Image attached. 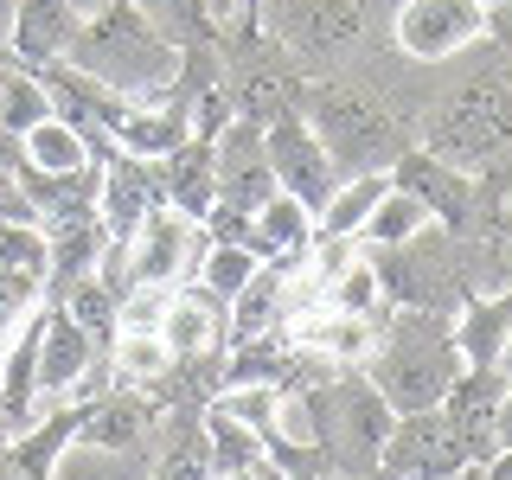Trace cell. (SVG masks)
I'll use <instances>...</instances> for the list:
<instances>
[{
	"label": "cell",
	"instance_id": "obj_1",
	"mask_svg": "<svg viewBox=\"0 0 512 480\" xmlns=\"http://www.w3.org/2000/svg\"><path fill=\"white\" fill-rule=\"evenodd\" d=\"M301 122L314 128L320 154L333 160L340 180H352V173H391V160L416 148V116L391 109L359 77H308Z\"/></svg>",
	"mask_w": 512,
	"mask_h": 480
},
{
	"label": "cell",
	"instance_id": "obj_2",
	"mask_svg": "<svg viewBox=\"0 0 512 480\" xmlns=\"http://www.w3.org/2000/svg\"><path fill=\"white\" fill-rule=\"evenodd\" d=\"M461 346H455V314H423V308H391L378 327V346L365 359V378L397 416L410 410H442L448 384L461 378Z\"/></svg>",
	"mask_w": 512,
	"mask_h": 480
},
{
	"label": "cell",
	"instance_id": "obj_3",
	"mask_svg": "<svg viewBox=\"0 0 512 480\" xmlns=\"http://www.w3.org/2000/svg\"><path fill=\"white\" fill-rule=\"evenodd\" d=\"M64 64H77L84 77H96V84H109L122 96H135V103H154V96L180 77V52L141 20L135 0H116V7L90 13V20L77 26Z\"/></svg>",
	"mask_w": 512,
	"mask_h": 480
},
{
	"label": "cell",
	"instance_id": "obj_4",
	"mask_svg": "<svg viewBox=\"0 0 512 480\" xmlns=\"http://www.w3.org/2000/svg\"><path fill=\"white\" fill-rule=\"evenodd\" d=\"M416 148L448 160V167H487V160L512 154V71L506 64H480L442 103H429L416 116Z\"/></svg>",
	"mask_w": 512,
	"mask_h": 480
},
{
	"label": "cell",
	"instance_id": "obj_5",
	"mask_svg": "<svg viewBox=\"0 0 512 480\" xmlns=\"http://www.w3.org/2000/svg\"><path fill=\"white\" fill-rule=\"evenodd\" d=\"M218 90L237 122L263 128L276 116H301L308 64H295L256 20H231V26H218Z\"/></svg>",
	"mask_w": 512,
	"mask_h": 480
},
{
	"label": "cell",
	"instance_id": "obj_6",
	"mask_svg": "<svg viewBox=\"0 0 512 480\" xmlns=\"http://www.w3.org/2000/svg\"><path fill=\"white\" fill-rule=\"evenodd\" d=\"M384 13V0H263L256 26L282 45L295 64H308V77L340 71L346 58L365 52L372 20Z\"/></svg>",
	"mask_w": 512,
	"mask_h": 480
},
{
	"label": "cell",
	"instance_id": "obj_7",
	"mask_svg": "<svg viewBox=\"0 0 512 480\" xmlns=\"http://www.w3.org/2000/svg\"><path fill=\"white\" fill-rule=\"evenodd\" d=\"M397 410L378 397V384L365 372H333L314 384V448L327 455L333 474L365 480L378 474V448L391 436Z\"/></svg>",
	"mask_w": 512,
	"mask_h": 480
},
{
	"label": "cell",
	"instance_id": "obj_8",
	"mask_svg": "<svg viewBox=\"0 0 512 480\" xmlns=\"http://www.w3.org/2000/svg\"><path fill=\"white\" fill-rule=\"evenodd\" d=\"M378 288L391 308H423V314H461L468 301V269H461V244L442 231L436 218L423 231H410L404 244H378L372 250Z\"/></svg>",
	"mask_w": 512,
	"mask_h": 480
},
{
	"label": "cell",
	"instance_id": "obj_9",
	"mask_svg": "<svg viewBox=\"0 0 512 480\" xmlns=\"http://www.w3.org/2000/svg\"><path fill=\"white\" fill-rule=\"evenodd\" d=\"M199 250H205L199 224H192L186 212H173V205H154V212L128 231V244H122L116 288H135V282L180 288L192 276V263H199Z\"/></svg>",
	"mask_w": 512,
	"mask_h": 480
},
{
	"label": "cell",
	"instance_id": "obj_10",
	"mask_svg": "<svg viewBox=\"0 0 512 480\" xmlns=\"http://www.w3.org/2000/svg\"><path fill=\"white\" fill-rule=\"evenodd\" d=\"M487 32L480 0H391V45L410 64H448Z\"/></svg>",
	"mask_w": 512,
	"mask_h": 480
},
{
	"label": "cell",
	"instance_id": "obj_11",
	"mask_svg": "<svg viewBox=\"0 0 512 480\" xmlns=\"http://www.w3.org/2000/svg\"><path fill=\"white\" fill-rule=\"evenodd\" d=\"M461 461H468V448H461L455 423H448L442 410L397 416L384 448H378V474L384 480H442V474H455Z\"/></svg>",
	"mask_w": 512,
	"mask_h": 480
},
{
	"label": "cell",
	"instance_id": "obj_12",
	"mask_svg": "<svg viewBox=\"0 0 512 480\" xmlns=\"http://www.w3.org/2000/svg\"><path fill=\"white\" fill-rule=\"evenodd\" d=\"M263 148H269V173H276V192L301 199L308 212H320V205L333 199L340 173H333V160L320 154L314 128L301 122V116H276V122H263Z\"/></svg>",
	"mask_w": 512,
	"mask_h": 480
},
{
	"label": "cell",
	"instance_id": "obj_13",
	"mask_svg": "<svg viewBox=\"0 0 512 480\" xmlns=\"http://www.w3.org/2000/svg\"><path fill=\"white\" fill-rule=\"evenodd\" d=\"M212 180H218V199L237 205V212H263L276 199V173H269V148H263V128L256 122H224L218 141H212Z\"/></svg>",
	"mask_w": 512,
	"mask_h": 480
},
{
	"label": "cell",
	"instance_id": "obj_14",
	"mask_svg": "<svg viewBox=\"0 0 512 480\" xmlns=\"http://www.w3.org/2000/svg\"><path fill=\"white\" fill-rule=\"evenodd\" d=\"M84 410L77 397H64V404H45L20 436L0 442V480H52L58 461L77 448V429H84Z\"/></svg>",
	"mask_w": 512,
	"mask_h": 480
},
{
	"label": "cell",
	"instance_id": "obj_15",
	"mask_svg": "<svg viewBox=\"0 0 512 480\" xmlns=\"http://www.w3.org/2000/svg\"><path fill=\"white\" fill-rule=\"evenodd\" d=\"M500 397H506V365H461V378L448 384L442 416L455 423L468 461H487L500 448Z\"/></svg>",
	"mask_w": 512,
	"mask_h": 480
},
{
	"label": "cell",
	"instance_id": "obj_16",
	"mask_svg": "<svg viewBox=\"0 0 512 480\" xmlns=\"http://www.w3.org/2000/svg\"><path fill=\"white\" fill-rule=\"evenodd\" d=\"M160 436V410L128 384H109L103 397L84 410V429H77V448H103V455H148Z\"/></svg>",
	"mask_w": 512,
	"mask_h": 480
},
{
	"label": "cell",
	"instance_id": "obj_17",
	"mask_svg": "<svg viewBox=\"0 0 512 480\" xmlns=\"http://www.w3.org/2000/svg\"><path fill=\"white\" fill-rule=\"evenodd\" d=\"M160 346H167L173 365H192V359H212V352H231L224 346V301L205 295L199 282H180L167 295V314H160Z\"/></svg>",
	"mask_w": 512,
	"mask_h": 480
},
{
	"label": "cell",
	"instance_id": "obj_18",
	"mask_svg": "<svg viewBox=\"0 0 512 480\" xmlns=\"http://www.w3.org/2000/svg\"><path fill=\"white\" fill-rule=\"evenodd\" d=\"M103 359L90 346V333L64 314V301H45V333H39V410L45 404H64V397L84 384V372Z\"/></svg>",
	"mask_w": 512,
	"mask_h": 480
},
{
	"label": "cell",
	"instance_id": "obj_19",
	"mask_svg": "<svg viewBox=\"0 0 512 480\" xmlns=\"http://www.w3.org/2000/svg\"><path fill=\"white\" fill-rule=\"evenodd\" d=\"M39 333H45V301L0 340V410H7L13 436L39 416Z\"/></svg>",
	"mask_w": 512,
	"mask_h": 480
},
{
	"label": "cell",
	"instance_id": "obj_20",
	"mask_svg": "<svg viewBox=\"0 0 512 480\" xmlns=\"http://www.w3.org/2000/svg\"><path fill=\"white\" fill-rule=\"evenodd\" d=\"M109 250L103 212H77L64 224H45V301H58L71 282H84Z\"/></svg>",
	"mask_w": 512,
	"mask_h": 480
},
{
	"label": "cell",
	"instance_id": "obj_21",
	"mask_svg": "<svg viewBox=\"0 0 512 480\" xmlns=\"http://www.w3.org/2000/svg\"><path fill=\"white\" fill-rule=\"evenodd\" d=\"M154 173H160V199H167L173 212H186L192 224L212 212L218 180H212V141H205V135H186L173 154H160Z\"/></svg>",
	"mask_w": 512,
	"mask_h": 480
},
{
	"label": "cell",
	"instance_id": "obj_22",
	"mask_svg": "<svg viewBox=\"0 0 512 480\" xmlns=\"http://www.w3.org/2000/svg\"><path fill=\"white\" fill-rule=\"evenodd\" d=\"M77 13L64 7V0H20L13 7V32H7V52L20 58V64H52L71 52V39H77Z\"/></svg>",
	"mask_w": 512,
	"mask_h": 480
},
{
	"label": "cell",
	"instance_id": "obj_23",
	"mask_svg": "<svg viewBox=\"0 0 512 480\" xmlns=\"http://www.w3.org/2000/svg\"><path fill=\"white\" fill-rule=\"evenodd\" d=\"M455 346L468 365H506L512 352V282L500 295H468L455 314Z\"/></svg>",
	"mask_w": 512,
	"mask_h": 480
},
{
	"label": "cell",
	"instance_id": "obj_24",
	"mask_svg": "<svg viewBox=\"0 0 512 480\" xmlns=\"http://www.w3.org/2000/svg\"><path fill=\"white\" fill-rule=\"evenodd\" d=\"M90 160H96V148L84 141V128H71L64 116H45L20 135V167H32V173H77Z\"/></svg>",
	"mask_w": 512,
	"mask_h": 480
},
{
	"label": "cell",
	"instance_id": "obj_25",
	"mask_svg": "<svg viewBox=\"0 0 512 480\" xmlns=\"http://www.w3.org/2000/svg\"><path fill=\"white\" fill-rule=\"evenodd\" d=\"M103 365H109V378L128 384V391H154L160 378H167V346H160V333H135V327H116L109 333V346H103Z\"/></svg>",
	"mask_w": 512,
	"mask_h": 480
},
{
	"label": "cell",
	"instance_id": "obj_26",
	"mask_svg": "<svg viewBox=\"0 0 512 480\" xmlns=\"http://www.w3.org/2000/svg\"><path fill=\"white\" fill-rule=\"evenodd\" d=\"M314 237V212L301 199H288V192H276V199L263 205V212L250 218V256L256 263H269V256H288V250H301Z\"/></svg>",
	"mask_w": 512,
	"mask_h": 480
},
{
	"label": "cell",
	"instance_id": "obj_27",
	"mask_svg": "<svg viewBox=\"0 0 512 480\" xmlns=\"http://www.w3.org/2000/svg\"><path fill=\"white\" fill-rule=\"evenodd\" d=\"M384 192H391V173H352V180H340V186H333V199L314 212V231L320 237H359Z\"/></svg>",
	"mask_w": 512,
	"mask_h": 480
},
{
	"label": "cell",
	"instance_id": "obj_28",
	"mask_svg": "<svg viewBox=\"0 0 512 480\" xmlns=\"http://www.w3.org/2000/svg\"><path fill=\"white\" fill-rule=\"evenodd\" d=\"M52 116V90L39 84V71L32 64H20V58H0V135H13L20 141L32 122H45Z\"/></svg>",
	"mask_w": 512,
	"mask_h": 480
},
{
	"label": "cell",
	"instance_id": "obj_29",
	"mask_svg": "<svg viewBox=\"0 0 512 480\" xmlns=\"http://www.w3.org/2000/svg\"><path fill=\"white\" fill-rule=\"evenodd\" d=\"M135 7L173 52H186V45H218V20H212L205 0H135Z\"/></svg>",
	"mask_w": 512,
	"mask_h": 480
},
{
	"label": "cell",
	"instance_id": "obj_30",
	"mask_svg": "<svg viewBox=\"0 0 512 480\" xmlns=\"http://www.w3.org/2000/svg\"><path fill=\"white\" fill-rule=\"evenodd\" d=\"M205 448H212V480L218 474H237V468H256L263 455V442H256V429H244L237 416H224L218 404H205Z\"/></svg>",
	"mask_w": 512,
	"mask_h": 480
},
{
	"label": "cell",
	"instance_id": "obj_31",
	"mask_svg": "<svg viewBox=\"0 0 512 480\" xmlns=\"http://www.w3.org/2000/svg\"><path fill=\"white\" fill-rule=\"evenodd\" d=\"M58 301H64V314H71L77 327L90 333V346L103 352V346H109V333H116V301H122L116 288H109V282H103V276L90 269V276H84V282H71V288H64Z\"/></svg>",
	"mask_w": 512,
	"mask_h": 480
},
{
	"label": "cell",
	"instance_id": "obj_32",
	"mask_svg": "<svg viewBox=\"0 0 512 480\" xmlns=\"http://www.w3.org/2000/svg\"><path fill=\"white\" fill-rule=\"evenodd\" d=\"M423 224H429V205L416 199V192L391 186V192H384V199L372 205V218H365L359 244H365V250H378V244H404L410 231H423Z\"/></svg>",
	"mask_w": 512,
	"mask_h": 480
},
{
	"label": "cell",
	"instance_id": "obj_33",
	"mask_svg": "<svg viewBox=\"0 0 512 480\" xmlns=\"http://www.w3.org/2000/svg\"><path fill=\"white\" fill-rule=\"evenodd\" d=\"M250 276H256V256H250L244 244H205L186 282H199L205 295H218L224 308H231V295H237V288H244Z\"/></svg>",
	"mask_w": 512,
	"mask_h": 480
},
{
	"label": "cell",
	"instance_id": "obj_34",
	"mask_svg": "<svg viewBox=\"0 0 512 480\" xmlns=\"http://www.w3.org/2000/svg\"><path fill=\"white\" fill-rule=\"evenodd\" d=\"M39 301H45V282L39 276H26V269H0V340H7V333L39 308Z\"/></svg>",
	"mask_w": 512,
	"mask_h": 480
},
{
	"label": "cell",
	"instance_id": "obj_35",
	"mask_svg": "<svg viewBox=\"0 0 512 480\" xmlns=\"http://www.w3.org/2000/svg\"><path fill=\"white\" fill-rule=\"evenodd\" d=\"M199 237H205V244H250V212L212 199V212L199 218Z\"/></svg>",
	"mask_w": 512,
	"mask_h": 480
},
{
	"label": "cell",
	"instance_id": "obj_36",
	"mask_svg": "<svg viewBox=\"0 0 512 480\" xmlns=\"http://www.w3.org/2000/svg\"><path fill=\"white\" fill-rule=\"evenodd\" d=\"M480 39H487L500 58H512V0H493L487 7V32H480Z\"/></svg>",
	"mask_w": 512,
	"mask_h": 480
},
{
	"label": "cell",
	"instance_id": "obj_37",
	"mask_svg": "<svg viewBox=\"0 0 512 480\" xmlns=\"http://www.w3.org/2000/svg\"><path fill=\"white\" fill-rule=\"evenodd\" d=\"M480 468H487V480H512V448H493Z\"/></svg>",
	"mask_w": 512,
	"mask_h": 480
},
{
	"label": "cell",
	"instance_id": "obj_38",
	"mask_svg": "<svg viewBox=\"0 0 512 480\" xmlns=\"http://www.w3.org/2000/svg\"><path fill=\"white\" fill-rule=\"evenodd\" d=\"M218 480H282L276 461H256V468H237V474H218Z\"/></svg>",
	"mask_w": 512,
	"mask_h": 480
},
{
	"label": "cell",
	"instance_id": "obj_39",
	"mask_svg": "<svg viewBox=\"0 0 512 480\" xmlns=\"http://www.w3.org/2000/svg\"><path fill=\"white\" fill-rule=\"evenodd\" d=\"M500 448H512V378H506V397H500Z\"/></svg>",
	"mask_w": 512,
	"mask_h": 480
},
{
	"label": "cell",
	"instance_id": "obj_40",
	"mask_svg": "<svg viewBox=\"0 0 512 480\" xmlns=\"http://www.w3.org/2000/svg\"><path fill=\"white\" fill-rule=\"evenodd\" d=\"M64 7L77 13V20H90V13H103V7H116V0H64Z\"/></svg>",
	"mask_w": 512,
	"mask_h": 480
},
{
	"label": "cell",
	"instance_id": "obj_41",
	"mask_svg": "<svg viewBox=\"0 0 512 480\" xmlns=\"http://www.w3.org/2000/svg\"><path fill=\"white\" fill-rule=\"evenodd\" d=\"M442 480H487V468H480V461H461V468L442 474Z\"/></svg>",
	"mask_w": 512,
	"mask_h": 480
},
{
	"label": "cell",
	"instance_id": "obj_42",
	"mask_svg": "<svg viewBox=\"0 0 512 480\" xmlns=\"http://www.w3.org/2000/svg\"><path fill=\"white\" fill-rule=\"evenodd\" d=\"M256 7H263V0H231V20H256ZM224 20V26H231Z\"/></svg>",
	"mask_w": 512,
	"mask_h": 480
},
{
	"label": "cell",
	"instance_id": "obj_43",
	"mask_svg": "<svg viewBox=\"0 0 512 480\" xmlns=\"http://www.w3.org/2000/svg\"><path fill=\"white\" fill-rule=\"evenodd\" d=\"M13 7H20V0H0V45H7V32H13Z\"/></svg>",
	"mask_w": 512,
	"mask_h": 480
},
{
	"label": "cell",
	"instance_id": "obj_44",
	"mask_svg": "<svg viewBox=\"0 0 512 480\" xmlns=\"http://www.w3.org/2000/svg\"><path fill=\"white\" fill-rule=\"evenodd\" d=\"M7 436H13V429H7V410H0V442H7Z\"/></svg>",
	"mask_w": 512,
	"mask_h": 480
},
{
	"label": "cell",
	"instance_id": "obj_45",
	"mask_svg": "<svg viewBox=\"0 0 512 480\" xmlns=\"http://www.w3.org/2000/svg\"><path fill=\"white\" fill-rule=\"evenodd\" d=\"M320 480H346V474H320Z\"/></svg>",
	"mask_w": 512,
	"mask_h": 480
},
{
	"label": "cell",
	"instance_id": "obj_46",
	"mask_svg": "<svg viewBox=\"0 0 512 480\" xmlns=\"http://www.w3.org/2000/svg\"><path fill=\"white\" fill-rule=\"evenodd\" d=\"M480 7H493V0H480Z\"/></svg>",
	"mask_w": 512,
	"mask_h": 480
}]
</instances>
